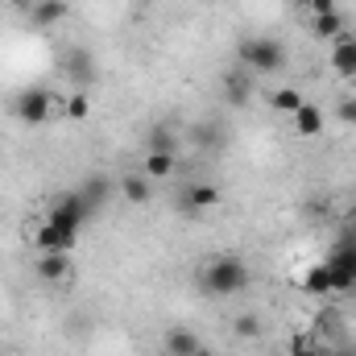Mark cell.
Listing matches in <instances>:
<instances>
[{
  "label": "cell",
  "mask_w": 356,
  "mask_h": 356,
  "mask_svg": "<svg viewBox=\"0 0 356 356\" xmlns=\"http://www.w3.org/2000/svg\"><path fill=\"white\" fill-rule=\"evenodd\" d=\"M199 286L211 298H232V294H241L249 286V266L241 257H211L199 273Z\"/></svg>",
  "instance_id": "cell-1"
},
{
  "label": "cell",
  "mask_w": 356,
  "mask_h": 356,
  "mask_svg": "<svg viewBox=\"0 0 356 356\" xmlns=\"http://www.w3.org/2000/svg\"><path fill=\"white\" fill-rule=\"evenodd\" d=\"M236 63L249 75H277L286 67V50H282L277 38H245L236 46Z\"/></svg>",
  "instance_id": "cell-2"
},
{
  "label": "cell",
  "mask_w": 356,
  "mask_h": 356,
  "mask_svg": "<svg viewBox=\"0 0 356 356\" xmlns=\"http://www.w3.org/2000/svg\"><path fill=\"white\" fill-rule=\"evenodd\" d=\"M58 112H63V99L50 88H25V91H17V99H13V116L21 124H46Z\"/></svg>",
  "instance_id": "cell-3"
},
{
  "label": "cell",
  "mask_w": 356,
  "mask_h": 356,
  "mask_svg": "<svg viewBox=\"0 0 356 356\" xmlns=\"http://www.w3.org/2000/svg\"><path fill=\"white\" fill-rule=\"evenodd\" d=\"M42 220H50L54 228H63V232L79 236V232H83V224L91 220V207H88V199H83L79 191H67V195H58V199L46 207V216H42Z\"/></svg>",
  "instance_id": "cell-4"
},
{
  "label": "cell",
  "mask_w": 356,
  "mask_h": 356,
  "mask_svg": "<svg viewBox=\"0 0 356 356\" xmlns=\"http://www.w3.org/2000/svg\"><path fill=\"white\" fill-rule=\"evenodd\" d=\"M327 273H332V290H353L356 282V236H344L327 261Z\"/></svg>",
  "instance_id": "cell-5"
},
{
  "label": "cell",
  "mask_w": 356,
  "mask_h": 356,
  "mask_svg": "<svg viewBox=\"0 0 356 356\" xmlns=\"http://www.w3.org/2000/svg\"><path fill=\"white\" fill-rule=\"evenodd\" d=\"M75 245H79V236L54 228L50 220H42V224L33 228V249H38V253H71Z\"/></svg>",
  "instance_id": "cell-6"
},
{
  "label": "cell",
  "mask_w": 356,
  "mask_h": 356,
  "mask_svg": "<svg viewBox=\"0 0 356 356\" xmlns=\"http://www.w3.org/2000/svg\"><path fill=\"white\" fill-rule=\"evenodd\" d=\"M332 71L340 79H356V33H348V29L332 42Z\"/></svg>",
  "instance_id": "cell-7"
},
{
  "label": "cell",
  "mask_w": 356,
  "mask_h": 356,
  "mask_svg": "<svg viewBox=\"0 0 356 356\" xmlns=\"http://www.w3.org/2000/svg\"><path fill=\"white\" fill-rule=\"evenodd\" d=\"M220 186L216 182H191L186 191H182V207L186 211H211V207H220Z\"/></svg>",
  "instance_id": "cell-8"
},
{
  "label": "cell",
  "mask_w": 356,
  "mask_h": 356,
  "mask_svg": "<svg viewBox=\"0 0 356 356\" xmlns=\"http://www.w3.org/2000/svg\"><path fill=\"white\" fill-rule=\"evenodd\" d=\"M224 99L232 104V108H245L249 99H253V79H249V71L245 67H236V71H224Z\"/></svg>",
  "instance_id": "cell-9"
},
{
  "label": "cell",
  "mask_w": 356,
  "mask_h": 356,
  "mask_svg": "<svg viewBox=\"0 0 356 356\" xmlns=\"http://www.w3.org/2000/svg\"><path fill=\"white\" fill-rule=\"evenodd\" d=\"M116 186H120L124 203H133V207H145V203L154 199V182L141 175V170H133V175H120V178H116Z\"/></svg>",
  "instance_id": "cell-10"
},
{
  "label": "cell",
  "mask_w": 356,
  "mask_h": 356,
  "mask_svg": "<svg viewBox=\"0 0 356 356\" xmlns=\"http://www.w3.org/2000/svg\"><path fill=\"white\" fill-rule=\"evenodd\" d=\"M71 253H38V277L42 282H71Z\"/></svg>",
  "instance_id": "cell-11"
},
{
  "label": "cell",
  "mask_w": 356,
  "mask_h": 356,
  "mask_svg": "<svg viewBox=\"0 0 356 356\" xmlns=\"http://www.w3.org/2000/svg\"><path fill=\"white\" fill-rule=\"evenodd\" d=\"M63 71H67V79H71V83H79V88H83V83L95 79V58H91L88 50H71V54H67V63H63Z\"/></svg>",
  "instance_id": "cell-12"
},
{
  "label": "cell",
  "mask_w": 356,
  "mask_h": 356,
  "mask_svg": "<svg viewBox=\"0 0 356 356\" xmlns=\"http://www.w3.org/2000/svg\"><path fill=\"white\" fill-rule=\"evenodd\" d=\"M67 13H71V4H67V0H38V4L29 8V21H33V25H42V29H50V25H58Z\"/></svg>",
  "instance_id": "cell-13"
},
{
  "label": "cell",
  "mask_w": 356,
  "mask_h": 356,
  "mask_svg": "<svg viewBox=\"0 0 356 356\" xmlns=\"http://www.w3.org/2000/svg\"><path fill=\"white\" fill-rule=\"evenodd\" d=\"M344 29H348V25H344V13H340V8H336V13H319V17H311V33H315L319 42H336Z\"/></svg>",
  "instance_id": "cell-14"
},
{
  "label": "cell",
  "mask_w": 356,
  "mask_h": 356,
  "mask_svg": "<svg viewBox=\"0 0 356 356\" xmlns=\"http://www.w3.org/2000/svg\"><path fill=\"white\" fill-rule=\"evenodd\" d=\"M290 120H294V133L298 137H319L323 133V108H315V104H302Z\"/></svg>",
  "instance_id": "cell-15"
},
{
  "label": "cell",
  "mask_w": 356,
  "mask_h": 356,
  "mask_svg": "<svg viewBox=\"0 0 356 356\" xmlns=\"http://www.w3.org/2000/svg\"><path fill=\"white\" fill-rule=\"evenodd\" d=\"M79 195L88 199L91 211H99V207H104V199L112 195V178H108V175H88L83 182H79Z\"/></svg>",
  "instance_id": "cell-16"
},
{
  "label": "cell",
  "mask_w": 356,
  "mask_h": 356,
  "mask_svg": "<svg viewBox=\"0 0 356 356\" xmlns=\"http://www.w3.org/2000/svg\"><path fill=\"white\" fill-rule=\"evenodd\" d=\"M145 154H178V133L170 124H154L145 133Z\"/></svg>",
  "instance_id": "cell-17"
},
{
  "label": "cell",
  "mask_w": 356,
  "mask_h": 356,
  "mask_svg": "<svg viewBox=\"0 0 356 356\" xmlns=\"http://www.w3.org/2000/svg\"><path fill=\"white\" fill-rule=\"evenodd\" d=\"M178 170V154H145V162H141V175L149 178H170Z\"/></svg>",
  "instance_id": "cell-18"
},
{
  "label": "cell",
  "mask_w": 356,
  "mask_h": 356,
  "mask_svg": "<svg viewBox=\"0 0 356 356\" xmlns=\"http://www.w3.org/2000/svg\"><path fill=\"white\" fill-rule=\"evenodd\" d=\"M298 286H302L307 294H332V273H327V261H323V266H311L302 277H298Z\"/></svg>",
  "instance_id": "cell-19"
},
{
  "label": "cell",
  "mask_w": 356,
  "mask_h": 356,
  "mask_svg": "<svg viewBox=\"0 0 356 356\" xmlns=\"http://www.w3.org/2000/svg\"><path fill=\"white\" fill-rule=\"evenodd\" d=\"M302 104H307V99H302V91H298V88H277L273 95H269V108H273V112H282V116H294Z\"/></svg>",
  "instance_id": "cell-20"
},
{
  "label": "cell",
  "mask_w": 356,
  "mask_h": 356,
  "mask_svg": "<svg viewBox=\"0 0 356 356\" xmlns=\"http://www.w3.org/2000/svg\"><path fill=\"white\" fill-rule=\"evenodd\" d=\"M195 348H199V336L186 332V327H175V332L166 336V353L170 356H191Z\"/></svg>",
  "instance_id": "cell-21"
},
{
  "label": "cell",
  "mask_w": 356,
  "mask_h": 356,
  "mask_svg": "<svg viewBox=\"0 0 356 356\" xmlns=\"http://www.w3.org/2000/svg\"><path fill=\"white\" fill-rule=\"evenodd\" d=\"M63 116H67V120H88V116H91L88 91H71V95L63 99Z\"/></svg>",
  "instance_id": "cell-22"
},
{
  "label": "cell",
  "mask_w": 356,
  "mask_h": 356,
  "mask_svg": "<svg viewBox=\"0 0 356 356\" xmlns=\"http://www.w3.org/2000/svg\"><path fill=\"white\" fill-rule=\"evenodd\" d=\"M261 327H266V323H261V315H253V311H245V315H236V319H232V332H236L241 340H257V336H261Z\"/></svg>",
  "instance_id": "cell-23"
},
{
  "label": "cell",
  "mask_w": 356,
  "mask_h": 356,
  "mask_svg": "<svg viewBox=\"0 0 356 356\" xmlns=\"http://www.w3.org/2000/svg\"><path fill=\"white\" fill-rule=\"evenodd\" d=\"M290 356H323V344L315 336H294L290 340Z\"/></svg>",
  "instance_id": "cell-24"
},
{
  "label": "cell",
  "mask_w": 356,
  "mask_h": 356,
  "mask_svg": "<svg viewBox=\"0 0 356 356\" xmlns=\"http://www.w3.org/2000/svg\"><path fill=\"white\" fill-rule=\"evenodd\" d=\"M336 116H340L344 124H356V95H344V99L336 104Z\"/></svg>",
  "instance_id": "cell-25"
},
{
  "label": "cell",
  "mask_w": 356,
  "mask_h": 356,
  "mask_svg": "<svg viewBox=\"0 0 356 356\" xmlns=\"http://www.w3.org/2000/svg\"><path fill=\"white\" fill-rule=\"evenodd\" d=\"M307 8H311V17H319V13H336V0H311Z\"/></svg>",
  "instance_id": "cell-26"
},
{
  "label": "cell",
  "mask_w": 356,
  "mask_h": 356,
  "mask_svg": "<svg viewBox=\"0 0 356 356\" xmlns=\"http://www.w3.org/2000/svg\"><path fill=\"white\" fill-rule=\"evenodd\" d=\"M4 4H13V8H17V13H29V8H33V4H38V0H4Z\"/></svg>",
  "instance_id": "cell-27"
},
{
  "label": "cell",
  "mask_w": 356,
  "mask_h": 356,
  "mask_svg": "<svg viewBox=\"0 0 356 356\" xmlns=\"http://www.w3.org/2000/svg\"><path fill=\"white\" fill-rule=\"evenodd\" d=\"M336 356H356V344H353V340H344V344L336 348Z\"/></svg>",
  "instance_id": "cell-28"
},
{
  "label": "cell",
  "mask_w": 356,
  "mask_h": 356,
  "mask_svg": "<svg viewBox=\"0 0 356 356\" xmlns=\"http://www.w3.org/2000/svg\"><path fill=\"white\" fill-rule=\"evenodd\" d=\"M191 356H216V353H211V348H203V344H199V348H195V353H191Z\"/></svg>",
  "instance_id": "cell-29"
},
{
  "label": "cell",
  "mask_w": 356,
  "mask_h": 356,
  "mask_svg": "<svg viewBox=\"0 0 356 356\" xmlns=\"http://www.w3.org/2000/svg\"><path fill=\"white\" fill-rule=\"evenodd\" d=\"M294 4H302V8H307V4H311V0H294Z\"/></svg>",
  "instance_id": "cell-30"
},
{
  "label": "cell",
  "mask_w": 356,
  "mask_h": 356,
  "mask_svg": "<svg viewBox=\"0 0 356 356\" xmlns=\"http://www.w3.org/2000/svg\"><path fill=\"white\" fill-rule=\"evenodd\" d=\"M353 290H356V282H353Z\"/></svg>",
  "instance_id": "cell-31"
},
{
  "label": "cell",
  "mask_w": 356,
  "mask_h": 356,
  "mask_svg": "<svg viewBox=\"0 0 356 356\" xmlns=\"http://www.w3.org/2000/svg\"><path fill=\"white\" fill-rule=\"evenodd\" d=\"M353 294H356V290H353Z\"/></svg>",
  "instance_id": "cell-32"
}]
</instances>
